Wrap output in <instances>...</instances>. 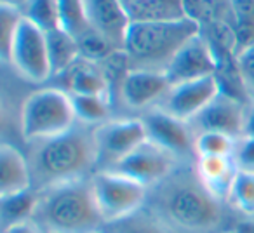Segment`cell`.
I'll return each mask as SVG.
<instances>
[{"mask_svg": "<svg viewBox=\"0 0 254 233\" xmlns=\"http://www.w3.org/2000/svg\"><path fill=\"white\" fill-rule=\"evenodd\" d=\"M232 159L239 171L254 174V138L237 139Z\"/></svg>", "mask_w": 254, "mask_h": 233, "instance_id": "obj_31", "label": "cell"}, {"mask_svg": "<svg viewBox=\"0 0 254 233\" xmlns=\"http://www.w3.org/2000/svg\"><path fill=\"white\" fill-rule=\"evenodd\" d=\"M233 21H254V0H230Z\"/></svg>", "mask_w": 254, "mask_h": 233, "instance_id": "obj_33", "label": "cell"}, {"mask_svg": "<svg viewBox=\"0 0 254 233\" xmlns=\"http://www.w3.org/2000/svg\"><path fill=\"white\" fill-rule=\"evenodd\" d=\"M92 129L78 122L64 134L28 145L33 190L42 191L61 183L91 177L96 173L98 153Z\"/></svg>", "mask_w": 254, "mask_h": 233, "instance_id": "obj_2", "label": "cell"}, {"mask_svg": "<svg viewBox=\"0 0 254 233\" xmlns=\"http://www.w3.org/2000/svg\"><path fill=\"white\" fill-rule=\"evenodd\" d=\"M85 18L92 30L110 39L124 49V40L129 28V18L120 0H84Z\"/></svg>", "mask_w": 254, "mask_h": 233, "instance_id": "obj_16", "label": "cell"}, {"mask_svg": "<svg viewBox=\"0 0 254 233\" xmlns=\"http://www.w3.org/2000/svg\"><path fill=\"white\" fill-rule=\"evenodd\" d=\"M92 134L98 153L96 171H106L113 167L148 139L145 124L139 116L110 118L105 124L96 125L92 129Z\"/></svg>", "mask_w": 254, "mask_h": 233, "instance_id": "obj_8", "label": "cell"}, {"mask_svg": "<svg viewBox=\"0 0 254 233\" xmlns=\"http://www.w3.org/2000/svg\"><path fill=\"white\" fill-rule=\"evenodd\" d=\"M216 233H237L233 228H230V230H221V232H216Z\"/></svg>", "mask_w": 254, "mask_h": 233, "instance_id": "obj_38", "label": "cell"}, {"mask_svg": "<svg viewBox=\"0 0 254 233\" xmlns=\"http://www.w3.org/2000/svg\"><path fill=\"white\" fill-rule=\"evenodd\" d=\"M0 2H4V4H9V5H12V7H16V9H19V11H21V9L25 7V4L28 2V0H0Z\"/></svg>", "mask_w": 254, "mask_h": 233, "instance_id": "obj_37", "label": "cell"}, {"mask_svg": "<svg viewBox=\"0 0 254 233\" xmlns=\"http://www.w3.org/2000/svg\"><path fill=\"white\" fill-rule=\"evenodd\" d=\"M216 73V59L209 44L202 35H197L181 47L167 66L166 75L171 85L197 80Z\"/></svg>", "mask_w": 254, "mask_h": 233, "instance_id": "obj_14", "label": "cell"}, {"mask_svg": "<svg viewBox=\"0 0 254 233\" xmlns=\"http://www.w3.org/2000/svg\"><path fill=\"white\" fill-rule=\"evenodd\" d=\"M242 138H254V99L247 105L246 122H244V136Z\"/></svg>", "mask_w": 254, "mask_h": 233, "instance_id": "obj_35", "label": "cell"}, {"mask_svg": "<svg viewBox=\"0 0 254 233\" xmlns=\"http://www.w3.org/2000/svg\"><path fill=\"white\" fill-rule=\"evenodd\" d=\"M58 5H60L61 30L77 39L91 28L85 18L84 0H58Z\"/></svg>", "mask_w": 254, "mask_h": 233, "instance_id": "obj_30", "label": "cell"}, {"mask_svg": "<svg viewBox=\"0 0 254 233\" xmlns=\"http://www.w3.org/2000/svg\"><path fill=\"white\" fill-rule=\"evenodd\" d=\"M92 233H101V230H98V232H92Z\"/></svg>", "mask_w": 254, "mask_h": 233, "instance_id": "obj_39", "label": "cell"}, {"mask_svg": "<svg viewBox=\"0 0 254 233\" xmlns=\"http://www.w3.org/2000/svg\"><path fill=\"white\" fill-rule=\"evenodd\" d=\"M2 233H46V232H44L42 226H40L35 219H30V221L7 226V228L2 230Z\"/></svg>", "mask_w": 254, "mask_h": 233, "instance_id": "obj_34", "label": "cell"}, {"mask_svg": "<svg viewBox=\"0 0 254 233\" xmlns=\"http://www.w3.org/2000/svg\"><path fill=\"white\" fill-rule=\"evenodd\" d=\"M225 205L200 179L195 162H181L148 188L145 207L178 233H216L223 230Z\"/></svg>", "mask_w": 254, "mask_h": 233, "instance_id": "obj_1", "label": "cell"}, {"mask_svg": "<svg viewBox=\"0 0 254 233\" xmlns=\"http://www.w3.org/2000/svg\"><path fill=\"white\" fill-rule=\"evenodd\" d=\"M35 219L46 233H92L105 225L96 204L92 176L39 191Z\"/></svg>", "mask_w": 254, "mask_h": 233, "instance_id": "obj_3", "label": "cell"}, {"mask_svg": "<svg viewBox=\"0 0 254 233\" xmlns=\"http://www.w3.org/2000/svg\"><path fill=\"white\" fill-rule=\"evenodd\" d=\"M21 12L28 21L46 33L61 28L58 0H28Z\"/></svg>", "mask_w": 254, "mask_h": 233, "instance_id": "obj_26", "label": "cell"}, {"mask_svg": "<svg viewBox=\"0 0 254 233\" xmlns=\"http://www.w3.org/2000/svg\"><path fill=\"white\" fill-rule=\"evenodd\" d=\"M247 105L249 103H244L240 99L219 92L211 101V105L190 122V125L195 134L202 131H216L240 139L244 136Z\"/></svg>", "mask_w": 254, "mask_h": 233, "instance_id": "obj_12", "label": "cell"}, {"mask_svg": "<svg viewBox=\"0 0 254 233\" xmlns=\"http://www.w3.org/2000/svg\"><path fill=\"white\" fill-rule=\"evenodd\" d=\"M77 124L71 96L60 87L37 89L23 101L19 129L28 145L64 134Z\"/></svg>", "mask_w": 254, "mask_h": 233, "instance_id": "obj_5", "label": "cell"}, {"mask_svg": "<svg viewBox=\"0 0 254 233\" xmlns=\"http://www.w3.org/2000/svg\"><path fill=\"white\" fill-rule=\"evenodd\" d=\"M237 233H254V219H246V221L239 223L237 228H233Z\"/></svg>", "mask_w": 254, "mask_h": 233, "instance_id": "obj_36", "label": "cell"}, {"mask_svg": "<svg viewBox=\"0 0 254 233\" xmlns=\"http://www.w3.org/2000/svg\"><path fill=\"white\" fill-rule=\"evenodd\" d=\"M101 233H178L171 228L167 223H164L159 216L152 211L143 207L141 211L127 216L124 219L113 223H105L101 226Z\"/></svg>", "mask_w": 254, "mask_h": 233, "instance_id": "obj_22", "label": "cell"}, {"mask_svg": "<svg viewBox=\"0 0 254 233\" xmlns=\"http://www.w3.org/2000/svg\"><path fill=\"white\" fill-rule=\"evenodd\" d=\"M226 204L246 219H254V174L237 171Z\"/></svg>", "mask_w": 254, "mask_h": 233, "instance_id": "obj_25", "label": "cell"}, {"mask_svg": "<svg viewBox=\"0 0 254 233\" xmlns=\"http://www.w3.org/2000/svg\"><path fill=\"white\" fill-rule=\"evenodd\" d=\"M185 16L198 26L216 19H233L230 0H183Z\"/></svg>", "mask_w": 254, "mask_h": 233, "instance_id": "obj_24", "label": "cell"}, {"mask_svg": "<svg viewBox=\"0 0 254 233\" xmlns=\"http://www.w3.org/2000/svg\"><path fill=\"white\" fill-rule=\"evenodd\" d=\"M33 179L25 153L9 143L0 145V197L32 190Z\"/></svg>", "mask_w": 254, "mask_h": 233, "instance_id": "obj_17", "label": "cell"}, {"mask_svg": "<svg viewBox=\"0 0 254 233\" xmlns=\"http://www.w3.org/2000/svg\"><path fill=\"white\" fill-rule=\"evenodd\" d=\"M171 87L166 73L150 70H129L120 89V103L134 112H146L159 105Z\"/></svg>", "mask_w": 254, "mask_h": 233, "instance_id": "obj_13", "label": "cell"}, {"mask_svg": "<svg viewBox=\"0 0 254 233\" xmlns=\"http://www.w3.org/2000/svg\"><path fill=\"white\" fill-rule=\"evenodd\" d=\"M71 101L80 124L96 127L112 118L113 105L106 96H71Z\"/></svg>", "mask_w": 254, "mask_h": 233, "instance_id": "obj_23", "label": "cell"}, {"mask_svg": "<svg viewBox=\"0 0 254 233\" xmlns=\"http://www.w3.org/2000/svg\"><path fill=\"white\" fill-rule=\"evenodd\" d=\"M56 87L66 91L70 96H110V85L105 77L101 64L92 63L87 59H78L66 71L53 78ZM113 105V103H112Z\"/></svg>", "mask_w": 254, "mask_h": 233, "instance_id": "obj_15", "label": "cell"}, {"mask_svg": "<svg viewBox=\"0 0 254 233\" xmlns=\"http://www.w3.org/2000/svg\"><path fill=\"white\" fill-rule=\"evenodd\" d=\"M195 167L211 193L226 204L230 188L239 171L232 157H197Z\"/></svg>", "mask_w": 254, "mask_h": 233, "instance_id": "obj_18", "label": "cell"}, {"mask_svg": "<svg viewBox=\"0 0 254 233\" xmlns=\"http://www.w3.org/2000/svg\"><path fill=\"white\" fill-rule=\"evenodd\" d=\"M96 204L105 223H113L141 211L146 204L148 188L113 171L92 174Z\"/></svg>", "mask_w": 254, "mask_h": 233, "instance_id": "obj_6", "label": "cell"}, {"mask_svg": "<svg viewBox=\"0 0 254 233\" xmlns=\"http://www.w3.org/2000/svg\"><path fill=\"white\" fill-rule=\"evenodd\" d=\"M237 64H239L244 85L249 92V98L254 99V42L237 54Z\"/></svg>", "mask_w": 254, "mask_h": 233, "instance_id": "obj_32", "label": "cell"}, {"mask_svg": "<svg viewBox=\"0 0 254 233\" xmlns=\"http://www.w3.org/2000/svg\"><path fill=\"white\" fill-rule=\"evenodd\" d=\"M219 94V85L214 75L197 80L181 82L169 87L159 101V108L190 124L195 116L200 115L211 101Z\"/></svg>", "mask_w": 254, "mask_h": 233, "instance_id": "obj_11", "label": "cell"}, {"mask_svg": "<svg viewBox=\"0 0 254 233\" xmlns=\"http://www.w3.org/2000/svg\"><path fill=\"white\" fill-rule=\"evenodd\" d=\"M237 139L216 131H202L195 134L197 157H232Z\"/></svg>", "mask_w": 254, "mask_h": 233, "instance_id": "obj_28", "label": "cell"}, {"mask_svg": "<svg viewBox=\"0 0 254 233\" xmlns=\"http://www.w3.org/2000/svg\"><path fill=\"white\" fill-rule=\"evenodd\" d=\"M129 23H159L185 19L183 0H120Z\"/></svg>", "mask_w": 254, "mask_h": 233, "instance_id": "obj_19", "label": "cell"}, {"mask_svg": "<svg viewBox=\"0 0 254 233\" xmlns=\"http://www.w3.org/2000/svg\"><path fill=\"white\" fill-rule=\"evenodd\" d=\"M181 162L183 160L174 157L162 146L146 139L134 152L124 157L120 162H117L115 166L106 171H113V173L122 174L129 179L143 184L145 188H152L162 179H166Z\"/></svg>", "mask_w": 254, "mask_h": 233, "instance_id": "obj_9", "label": "cell"}, {"mask_svg": "<svg viewBox=\"0 0 254 233\" xmlns=\"http://www.w3.org/2000/svg\"><path fill=\"white\" fill-rule=\"evenodd\" d=\"M23 21V12L9 4L0 2V58L9 64V54L14 37Z\"/></svg>", "mask_w": 254, "mask_h": 233, "instance_id": "obj_29", "label": "cell"}, {"mask_svg": "<svg viewBox=\"0 0 254 233\" xmlns=\"http://www.w3.org/2000/svg\"><path fill=\"white\" fill-rule=\"evenodd\" d=\"M78 51H80L82 59L92 61V63L101 64L103 61H106L112 56L115 51H119L120 47H117L110 39H106L105 35H101L96 30L89 28L87 32H84L80 37H77Z\"/></svg>", "mask_w": 254, "mask_h": 233, "instance_id": "obj_27", "label": "cell"}, {"mask_svg": "<svg viewBox=\"0 0 254 233\" xmlns=\"http://www.w3.org/2000/svg\"><path fill=\"white\" fill-rule=\"evenodd\" d=\"M150 141L162 146L183 162H195V131L191 125L169 115L159 106L146 110L139 115Z\"/></svg>", "mask_w": 254, "mask_h": 233, "instance_id": "obj_10", "label": "cell"}, {"mask_svg": "<svg viewBox=\"0 0 254 233\" xmlns=\"http://www.w3.org/2000/svg\"><path fill=\"white\" fill-rule=\"evenodd\" d=\"M9 64L19 77L32 84H46L53 77L46 32L28 21L25 16L12 42Z\"/></svg>", "mask_w": 254, "mask_h": 233, "instance_id": "obj_7", "label": "cell"}, {"mask_svg": "<svg viewBox=\"0 0 254 233\" xmlns=\"http://www.w3.org/2000/svg\"><path fill=\"white\" fill-rule=\"evenodd\" d=\"M47 51H49L51 71L54 77L66 71L73 63L80 59V51H78L77 39L66 33L64 30L58 28L53 32H47Z\"/></svg>", "mask_w": 254, "mask_h": 233, "instance_id": "obj_20", "label": "cell"}, {"mask_svg": "<svg viewBox=\"0 0 254 233\" xmlns=\"http://www.w3.org/2000/svg\"><path fill=\"white\" fill-rule=\"evenodd\" d=\"M200 35V26L191 19L159 23H131L124 40L131 70L166 73L181 47Z\"/></svg>", "mask_w": 254, "mask_h": 233, "instance_id": "obj_4", "label": "cell"}, {"mask_svg": "<svg viewBox=\"0 0 254 233\" xmlns=\"http://www.w3.org/2000/svg\"><path fill=\"white\" fill-rule=\"evenodd\" d=\"M37 207H39V191L26 190L21 193L0 197V223L2 230L7 226L25 223L35 218Z\"/></svg>", "mask_w": 254, "mask_h": 233, "instance_id": "obj_21", "label": "cell"}]
</instances>
